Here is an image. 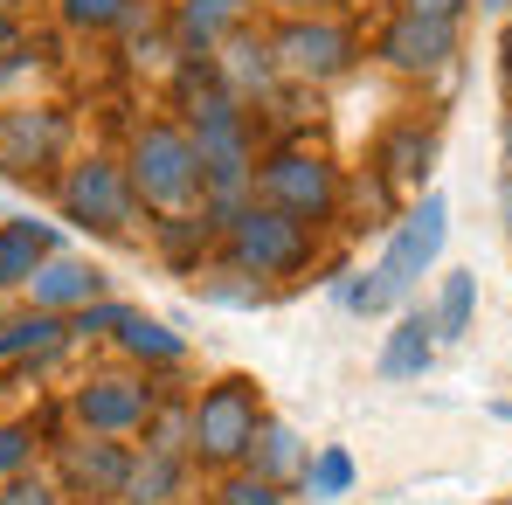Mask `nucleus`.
I'll list each match as a JSON object with an SVG mask.
<instances>
[{"mask_svg": "<svg viewBox=\"0 0 512 505\" xmlns=\"http://www.w3.org/2000/svg\"><path fill=\"white\" fill-rule=\"evenodd\" d=\"M125 180L139 194V208L160 215H194L201 208V160H194V132L180 118H146L125 139Z\"/></svg>", "mask_w": 512, "mask_h": 505, "instance_id": "1", "label": "nucleus"}, {"mask_svg": "<svg viewBox=\"0 0 512 505\" xmlns=\"http://www.w3.org/2000/svg\"><path fill=\"white\" fill-rule=\"evenodd\" d=\"M256 201L263 208H284V215H298L312 229H326L346 208V173L312 139H277V146L256 153Z\"/></svg>", "mask_w": 512, "mask_h": 505, "instance_id": "2", "label": "nucleus"}, {"mask_svg": "<svg viewBox=\"0 0 512 505\" xmlns=\"http://www.w3.org/2000/svg\"><path fill=\"white\" fill-rule=\"evenodd\" d=\"M319 236L326 229H312V222H298V215H284V208H263V201H250L229 229H222V250L236 270H250L256 284H291V277H305L312 263H319Z\"/></svg>", "mask_w": 512, "mask_h": 505, "instance_id": "3", "label": "nucleus"}, {"mask_svg": "<svg viewBox=\"0 0 512 505\" xmlns=\"http://www.w3.org/2000/svg\"><path fill=\"white\" fill-rule=\"evenodd\" d=\"M56 215L90 229V236H104V243H132L139 222H146V208H139L132 180H125V160H111V153H90L77 167H63V180H56Z\"/></svg>", "mask_w": 512, "mask_h": 505, "instance_id": "4", "label": "nucleus"}, {"mask_svg": "<svg viewBox=\"0 0 512 505\" xmlns=\"http://www.w3.org/2000/svg\"><path fill=\"white\" fill-rule=\"evenodd\" d=\"M270 56L284 70V84L298 90H326L360 70V35L340 14H277L270 28Z\"/></svg>", "mask_w": 512, "mask_h": 505, "instance_id": "5", "label": "nucleus"}, {"mask_svg": "<svg viewBox=\"0 0 512 505\" xmlns=\"http://www.w3.org/2000/svg\"><path fill=\"white\" fill-rule=\"evenodd\" d=\"M256 422H263V388L250 374H222L194 395V464L201 471H236L256 443Z\"/></svg>", "mask_w": 512, "mask_h": 505, "instance_id": "6", "label": "nucleus"}, {"mask_svg": "<svg viewBox=\"0 0 512 505\" xmlns=\"http://www.w3.org/2000/svg\"><path fill=\"white\" fill-rule=\"evenodd\" d=\"M63 153H70V111L56 104H0V180L14 187H56L63 180Z\"/></svg>", "mask_w": 512, "mask_h": 505, "instance_id": "7", "label": "nucleus"}, {"mask_svg": "<svg viewBox=\"0 0 512 505\" xmlns=\"http://www.w3.org/2000/svg\"><path fill=\"white\" fill-rule=\"evenodd\" d=\"M153 402H160V374H146V367H104V374H90L84 388H70L77 429H90V436H125V443L146 429Z\"/></svg>", "mask_w": 512, "mask_h": 505, "instance_id": "8", "label": "nucleus"}, {"mask_svg": "<svg viewBox=\"0 0 512 505\" xmlns=\"http://www.w3.org/2000/svg\"><path fill=\"white\" fill-rule=\"evenodd\" d=\"M443 243H450V201L436 194V187H423L402 215H395V229H388V250H381V277L402 291V305H409V291L423 284L429 270H436V256H443Z\"/></svg>", "mask_w": 512, "mask_h": 505, "instance_id": "9", "label": "nucleus"}, {"mask_svg": "<svg viewBox=\"0 0 512 505\" xmlns=\"http://www.w3.org/2000/svg\"><path fill=\"white\" fill-rule=\"evenodd\" d=\"M457 21H443V14H388L381 28H374V63L381 70H395V77H416V84H429V77H443L450 63H457Z\"/></svg>", "mask_w": 512, "mask_h": 505, "instance_id": "10", "label": "nucleus"}, {"mask_svg": "<svg viewBox=\"0 0 512 505\" xmlns=\"http://www.w3.org/2000/svg\"><path fill=\"white\" fill-rule=\"evenodd\" d=\"M132 478V443L125 436H70L56 443V492L63 505H118Z\"/></svg>", "mask_w": 512, "mask_h": 505, "instance_id": "11", "label": "nucleus"}, {"mask_svg": "<svg viewBox=\"0 0 512 505\" xmlns=\"http://www.w3.org/2000/svg\"><path fill=\"white\" fill-rule=\"evenodd\" d=\"M436 146H443V132H436V125L402 118V125H388V132L374 139V160H367V167L381 173L395 194H423L429 173H436Z\"/></svg>", "mask_w": 512, "mask_h": 505, "instance_id": "12", "label": "nucleus"}, {"mask_svg": "<svg viewBox=\"0 0 512 505\" xmlns=\"http://www.w3.org/2000/svg\"><path fill=\"white\" fill-rule=\"evenodd\" d=\"M208 63L222 70V84L236 90L250 111H256V104H270V97L284 90V70H277V56H270V28H236Z\"/></svg>", "mask_w": 512, "mask_h": 505, "instance_id": "13", "label": "nucleus"}, {"mask_svg": "<svg viewBox=\"0 0 512 505\" xmlns=\"http://www.w3.org/2000/svg\"><path fill=\"white\" fill-rule=\"evenodd\" d=\"M236 28H250V0H173L167 35L180 56H215Z\"/></svg>", "mask_w": 512, "mask_h": 505, "instance_id": "14", "label": "nucleus"}, {"mask_svg": "<svg viewBox=\"0 0 512 505\" xmlns=\"http://www.w3.org/2000/svg\"><path fill=\"white\" fill-rule=\"evenodd\" d=\"M90 298H104V270L90 263V256H42L35 263V277H28V305H42V312H77V305H90Z\"/></svg>", "mask_w": 512, "mask_h": 505, "instance_id": "15", "label": "nucleus"}, {"mask_svg": "<svg viewBox=\"0 0 512 505\" xmlns=\"http://www.w3.org/2000/svg\"><path fill=\"white\" fill-rule=\"evenodd\" d=\"M70 346H77V339H70V319H63V312L28 305V312L0 319V367H49V360L70 353Z\"/></svg>", "mask_w": 512, "mask_h": 505, "instance_id": "16", "label": "nucleus"}, {"mask_svg": "<svg viewBox=\"0 0 512 505\" xmlns=\"http://www.w3.org/2000/svg\"><path fill=\"white\" fill-rule=\"evenodd\" d=\"M305 457H312V443H305V436H298L284 416H270V409H263V422H256V443H250V457H243V471L270 478V485H284V492H298Z\"/></svg>", "mask_w": 512, "mask_h": 505, "instance_id": "17", "label": "nucleus"}, {"mask_svg": "<svg viewBox=\"0 0 512 505\" xmlns=\"http://www.w3.org/2000/svg\"><path fill=\"white\" fill-rule=\"evenodd\" d=\"M111 346H118L125 367H146V374H173V367H187V333H173L167 319H146V312H132V319L111 333Z\"/></svg>", "mask_w": 512, "mask_h": 505, "instance_id": "18", "label": "nucleus"}, {"mask_svg": "<svg viewBox=\"0 0 512 505\" xmlns=\"http://www.w3.org/2000/svg\"><path fill=\"white\" fill-rule=\"evenodd\" d=\"M429 367H436V326H429V312H402L395 333L374 353V374L381 381H423Z\"/></svg>", "mask_w": 512, "mask_h": 505, "instance_id": "19", "label": "nucleus"}, {"mask_svg": "<svg viewBox=\"0 0 512 505\" xmlns=\"http://www.w3.org/2000/svg\"><path fill=\"white\" fill-rule=\"evenodd\" d=\"M56 250H63V229H49V222H35V215L0 222V291H28L35 263L56 256Z\"/></svg>", "mask_w": 512, "mask_h": 505, "instance_id": "20", "label": "nucleus"}, {"mask_svg": "<svg viewBox=\"0 0 512 505\" xmlns=\"http://www.w3.org/2000/svg\"><path fill=\"white\" fill-rule=\"evenodd\" d=\"M153 250L167 256L173 270H187V277H201V263L222 250V229L194 208V215H160L153 222Z\"/></svg>", "mask_w": 512, "mask_h": 505, "instance_id": "21", "label": "nucleus"}, {"mask_svg": "<svg viewBox=\"0 0 512 505\" xmlns=\"http://www.w3.org/2000/svg\"><path fill=\"white\" fill-rule=\"evenodd\" d=\"M187 478H194L187 457L132 450V478H125V499H118V505H180V499H187Z\"/></svg>", "mask_w": 512, "mask_h": 505, "instance_id": "22", "label": "nucleus"}, {"mask_svg": "<svg viewBox=\"0 0 512 505\" xmlns=\"http://www.w3.org/2000/svg\"><path fill=\"white\" fill-rule=\"evenodd\" d=\"M277 291L270 284H256L250 270H236L229 256H208L201 263V305H222V312H263Z\"/></svg>", "mask_w": 512, "mask_h": 505, "instance_id": "23", "label": "nucleus"}, {"mask_svg": "<svg viewBox=\"0 0 512 505\" xmlns=\"http://www.w3.org/2000/svg\"><path fill=\"white\" fill-rule=\"evenodd\" d=\"M478 319V270H450L436 305H429V326H436V346H457Z\"/></svg>", "mask_w": 512, "mask_h": 505, "instance_id": "24", "label": "nucleus"}, {"mask_svg": "<svg viewBox=\"0 0 512 505\" xmlns=\"http://www.w3.org/2000/svg\"><path fill=\"white\" fill-rule=\"evenodd\" d=\"M353 478H360L353 450H340V443H326V450H312V457H305L298 499H312V505H340L346 492H353Z\"/></svg>", "mask_w": 512, "mask_h": 505, "instance_id": "25", "label": "nucleus"}, {"mask_svg": "<svg viewBox=\"0 0 512 505\" xmlns=\"http://www.w3.org/2000/svg\"><path fill=\"white\" fill-rule=\"evenodd\" d=\"M132 7H139V0H56L63 28H77V35H118V21H125Z\"/></svg>", "mask_w": 512, "mask_h": 505, "instance_id": "26", "label": "nucleus"}, {"mask_svg": "<svg viewBox=\"0 0 512 505\" xmlns=\"http://www.w3.org/2000/svg\"><path fill=\"white\" fill-rule=\"evenodd\" d=\"M208 505H291L284 499V485H270V478H256V471H222L215 478V492H208Z\"/></svg>", "mask_w": 512, "mask_h": 505, "instance_id": "27", "label": "nucleus"}, {"mask_svg": "<svg viewBox=\"0 0 512 505\" xmlns=\"http://www.w3.org/2000/svg\"><path fill=\"white\" fill-rule=\"evenodd\" d=\"M125 319H132V305L104 291V298H90V305H77V312H70V339H77V346H84V339H111Z\"/></svg>", "mask_w": 512, "mask_h": 505, "instance_id": "28", "label": "nucleus"}, {"mask_svg": "<svg viewBox=\"0 0 512 505\" xmlns=\"http://www.w3.org/2000/svg\"><path fill=\"white\" fill-rule=\"evenodd\" d=\"M0 505H63V492H56V478L14 471V478H0Z\"/></svg>", "mask_w": 512, "mask_h": 505, "instance_id": "29", "label": "nucleus"}, {"mask_svg": "<svg viewBox=\"0 0 512 505\" xmlns=\"http://www.w3.org/2000/svg\"><path fill=\"white\" fill-rule=\"evenodd\" d=\"M28 464H35V429L28 422H0V478H14Z\"/></svg>", "mask_w": 512, "mask_h": 505, "instance_id": "30", "label": "nucleus"}, {"mask_svg": "<svg viewBox=\"0 0 512 505\" xmlns=\"http://www.w3.org/2000/svg\"><path fill=\"white\" fill-rule=\"evenodd\" d=\"M471 0H402V14H443V21H464Z\"/></svg>", "mask_w": 512, "mask_h": 505, "instance_id": "31", "label": "nucleus"}, {"mask_svg": "<svg viewBox=\"0 0 512 505\" xmlns=\"http://www.w3.org/2000/svg\"><path fill=\"white\" fill-rule=\"evenodd\" d=\"M277 14H333V0H270Z\"/></svg>", "mask_w": 512, "mask_h": 505, "instance_id": "32", "label": "nucleus"}, {"mask_svg": "<svg viewBox=\"0 0 512 505\" xmlns=\"http://www.w3.org/2000/svg\"><path fill=\"white\" fill-rule=\"evenodd\" d=\"M499 90H506V97H512V28H506V35H499Z\"/></svg>", "mask_w": 512, "mask_h": 505, "instance_id": "33", "label": "nucleus"}, {"mask_svg": "<svg viewBox=\"0 0 512 505\" xmlns=\"http://www.w3.org/2000/svg\"><path fill=\"white\" fill-rule=\"evenodd\" d=\"M14 42H21V21H14V14H0V56H7Z\"/></svg>", "mask_w": 512, "mask_h": 505, "instance_id": "34", "label": "nucleus"}, {"mask_svg": "<svg viewBox=\"0 0 512 505\" xmlns=\"http://www.w3.org/2000/svg\"><path fill=\"white\" fill-rule=\"evenodd\" d=\"M478 14H499V21H512V0H471Z\"/></svg>", "mask_w": 512, "mask_h": 505, "instance_id": "35", "label": "nucleus"}, {"mask_svg": "<svg viewBox=\"0 0 512 505\" xmlns=\"http://www.w3.org/2000/svg\"><path fill=\"white\" fill-rule=\"evenodd\" d=\"M28 7H35V0H0V14H14V21H21Z\"/></svg>", "mask_w": 512, "mask_h": 505, "instance_id": "36", "label": "nucleus"}, {"mask_svg": "<svg viewBox=\"0 0 512 505\" xmlns=\"http://www.w3.org/2000/svg\"><path fill=\"white\" fill-rule=\"evenodd\" d=\"M492 416H499V422H512V402H492Z\"/></svg>", "mask_w": 512, "mask_h": 505, "instance_id": "37", "label": "nucleus"}, {"mask_svg": "<svg viewBox=\"0 0 512 505\" xmlns=\"http://www.w3.org/2000/svg\"><path fill=\"white\" fill-rule=\"evenodd\" d=\"M506 167H512V118H506Z\"/></svg>", "mask_w": 512, "mask_h": 505, "instance_id": "38", "label": "nucleus"}, {"mask_svg": "<svg viewBox=\"0 0 512 505\" xmlns=\"http://www.w3.org/2000/svg\"><path fill=\"white\" fill-rule=\"evenodd\" d=\"M499 505H512V499H499Z\"/></svg>", "mask_w": 512, "mask_h": 505, "instance_id": "39", "label": "nucleus"}, {"mask_svg": "<svg viewBox=\"0 0 512 505\" xmlns=\"http://www.w3.org/2000/svg\"><path fill=\"white\" fill-rule=\"evenodd\" d=\"M0 319H7V312H0Z\"/></svg>", "mask_w": 512, "mask_h": 505, "instance_id": "40", "label": "nucleus"}]
</instances>
